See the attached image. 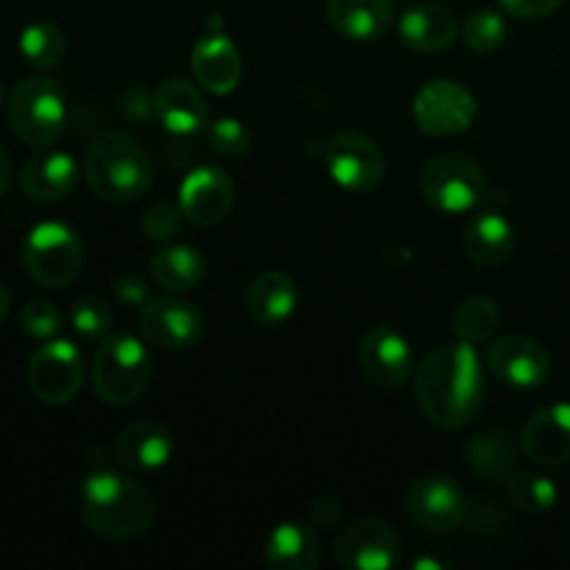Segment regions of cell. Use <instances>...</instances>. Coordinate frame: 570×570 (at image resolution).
<instances>
[{
    "label": "cell",
    "mask_w": 570,
    "mask_h": 570,
    "mask_svg": "<svg viewBox=\"0 0 570 570\" xmlns=\"http://www.w3.org/2000/svg\"><path fill=\"white\" fill-rule=\"evenodd\" d=\"M9 184H11V156L9 150L3 148V142H0V195L9 189Z\"/></svg>",
    "instance_id": "cell-40"
},
{
    "label": "cell",
    "mask_w": 570,
    "mask_h": 570,
    "mask_svg": "<svg viewBox=\"0 0 570 570\" xmlns=\"http://www.w3.org/2000/svg\"><path fill=\"white\" fill-rule=\"evenodd\" d=\"M3 98H6V87H3V78H0V106H3Z\"/></svg>",
    "instance_id": "cell-42"
},
{
    "label": "cell",
    "mask_w": 570,
    "mask_h": 570,
    "mask_svg": "<svg viewBox=\"0 0 570 570\" xmlns=\"http://www.w3.org/2000/svg\"><path fill=\"white\" fill-rule=\"evenodd\" d=\"M111 321H115L111 306L106 304L104 298H98V295H83V298H78L70 309V326L76 328L78 337L83 340L109 337Z\"/></svg>",
    "instance_id": "cell-32"
},
{
    "label": "cell",
    "mask_w": 570,
    "mask_h": 570,
    "mask_svg": "<svg viewBox=\"0 0 570 570\" xmlns=\"http://www.w3.org/2000/svg\"><path fill=\"white\" fill-rule=\"evenodd\" d=\"M406 510L410 518L429 534H443L456 532L465 521V493L460 484L443 473H429L412 482L410 493H406Z\"/></svg>",
    "instance_id": "cell-12"
},
{
    "label": "cell",
    "mask_w": 570,
    "mask_h": 570,
    "mask_svg": "<svg viewBox=\"0 0 570 570\" xmlns=\"http://www.w3.org/2000/svg\"><path fill=\"white\" fill-rule=\"evenodd\" d=\"M154 111L176 137H193L209 126V104L187 78H167L154 92Z\"/></svg>",
    "instance_id": "cell-19"
},
{
    "label": "cell",
    "mask_w": 570,
    "mask_h": 570,
    "mask_svg": "<svg viewBox=\"0 0 570 570\" xmlns=\"http://www.w3.org/2000/svg\"><path fill=\"white\" fill-rule=\"evenodd\" d=\"M468 465L484 482H507L518 471V445L507 429H484L462 445Z\"/></svg>",
    "instance_id": "cell-27"
},
{
    "label": "cell",
    "mask_w": 570,
    "mask_h": 570,
    "mask_svg": "<svg viewBox=\"0 0 570 570\" xmlns=\"http://www.w3.org/2000/svg\"><path fill=\"white\" fill-rule=\"evenodd\" d=\"M340 518H343V504L334 495H326V499H321L309 510V523L315 529H334L340 523Z\"/></svg>",
    "instance_id": "cell-38"
},
{
    "label": "cell",
    "mask_w": 570,
    "mask_h": 570,
    "mask_svg": "<svg viewBox=\"0 0 570 570\" xmlns=\"http://www.w3.org/2000/svg\"><path fill=\"white\" fill-rule=\"evenodd\" d=\"M206 139H209L212 150L220 156H243L250 148V134L243 120L237 117H220V120L206 126Z\"/></svg>",
    "instance_id": "cell-34"
},
{
    "label": "cell",
    "mask_w": 570,
    "mask_h": 570,
    "mask_svg": "<svg viewBox=\"0 0 570 570\" xmlns=\"http://www.w3.org/2000/svg\"><path fill=\"white\" fill-rule=\"evenodd\" d=\"M521 451L540 468L566 465L570 460V404H549L534 412L521 434Z\"/></svg>",
    "instance_id": "cell-18"
},
{
    "label": "cell",
    "mask_w": 570,
    "mask_h": 570,
    "mask_svg": "<svg viewBox=\"0 0 570 570\" xmlns=\"http://www.w3.org/2000/svg\"><path fill=\"white\" fill-rule=\"evenodd\" d=\"M326 170L345 193L365 195L384 181L387 161L371 137L360 131H340L326 145Z\"/></svg>",
    "instance_id": "cell-11"
},
{
    "label": "cell",
    "mask_w": 570,
    "mask_h": 570,
    "mask_svg": "<svg viewBox=\"0 0 570 570\" xmlns=\"http://www.w3.org/2000/svg\"><path fill=\"white\" fill-rule=\"evenodd\" d=\"M139 332L156 351H187L204 334V315L189 301L154 298L139 315Z\"/></svg>",
    "instance_id": "cell-14"
},
{
    "label": "cell",
    "mask_w": 570,
    "mask_h": 570,
    "mask_svg": "<svg viewBox=\"0 0 570 570\" xmlns=\"http://www.w3.org/2000/svg\"><path fill=\"white\" fill-rule=\"evenodd\" d=\"M9 122L17 139L31 148H48L65 134V92L53 78L33 76L14 83L9 95Z\"/></svg>",
    "instance_id": "cell-6"
},
{
    "label": "cell",
    "mask_w": 570,
    "mask_h": 570,
    "mask_svg": "<svg viewBox=\"0 0 570 570\" xmlns=\"http://www.w3.org/2000/svg\"><path fill=\"white\" fill-rule=\"evenodd\" d=\"M181 209L170 204H154L142 215V234L150 243H170L181 232Z\"/></svg>",
    "instance_id": "cell-36"
},
{
    "label": "cell",
    "mask_w": 570,
    "mask_h": 570,
    "mask_svg": "<svg viewBox=\"0 0 570 570\" xmlns=\"http://www.w3.org/2000/svg\"><path fill=\"white\" fill-rule=\"evenodd\" d=\"M360 371L373 387L399 390L415 371V356L401 332L390 326H373L360 343Z\"/></svg>",
    "instance_id": "cell-15"
},
{
    "label": "cell",
    "mask_w": 570,
    "mask_h": 570,
    "mask_svg": "<svg viewBox=\"0 0 570 570\" xmlns=\"http://www.w3.org/2000/svg\"><path fill=\"white\" fill-rule=\"evenodd\" d=\"M415 404L429 423L445 432L471 426L484 406V367L476 345H440L415 371Z\"/></svg>",
    "instance_id": "cell-1"
},
{
    "label": "cell",
    "mask_w": 570,
    "mask_h": 570,
    "mask_svg": "<svg viewBox=\"0 0 570 570\" xmlns=\"http://www.w3.org/2000/svg\"><path fill=\"white\" fill-rule=\"evenodd\" d=\"M488 193L482 165L462 150L432 156L421 170V195L443 215H465L476 209Z\"/></svg>",
    "instance_id": "cell-5"
},
{
    "label": "cell",
    "mask_w": 570,
    "mask_h": 570,
    "mask_svg": "<svg viewBox=\"0 0 570 570\" xmlns=\"http://www.w3.org/2000/svg\"><path fill=\"white\" fill-rule=\"evenodd\" d=\"M176 454V438L159 421H134L115 438V456L126 471L150 473L165 468Z\"/></svg>",
    "instance_id": "cell-17"
},
{
    "label": "cell",
    "mask_w": 570,
    "mask_h": 570,
    "mask_svg": "<svg viewBox=\"0 0 570 570\" xmlns=\"http://www.w3.org/2000/svg\"><path fill=\"white\" fill-rule=\"evenodd\" d=\"M78 170L76 159L65 150H42V154L31 156L20 170V189L31 200L39 204H56L72 195L78 187Z\"/></svg>",
    "instance_id": "cell-21"
},
{
    "label": "cell",
    "mask_w": 570,
    "mask_h": 570,
    "mask_svg": "<svg viewBox=\"0 0 570 570\" xmlns=\"http://www.w3.org/2000/svg\"><path fill=\"white\" fill-rule=\"evenodd\" d=\"M193 72L198 87L212 95H228L243 78V56L226 33H206L193 45Z\"/></svg>",
    "instance_id": "cell-20"
},
{
    "label": "cell",
    "mask_w": 570,
    "mask_h": 570,
    "mask_svg": "<svg viewBox=\"0 0 570 570\" xmlns=\"http://www.w3.org/2000/svg\"><path fill=\"white\" fill-rule=\"evenodd\" d=\"M265 562L273 570H315L321 566V538L312 523L289 521L273 529L265 543Z\"/></svg>",
    "instance_id": "cell-25"
},
{
    "label": "cell",
    "mask_w": 570,
    "mask_h": 570,
    "mask_svg": "<svg viewBox=\"0 0 570 570\" xmlns=\"http://www.w3.org/2000/svg\"><path fill=\"white\" fill-rule=\"evenodd\" d=\"M499 3L504 6L507 14L518 20H540V17L554 14L566 0H499Z\"/></svg>",
    "instance_id": "cell-37"
},
{
    "label": "cell",
    "mask_w": 570,
    "mask_h": 570,
    "mask_svg": "<svg viewBox=\"0 0 570 570\" xmlns=\"http://www.w3.org/2000/svg\"><path fill=\"white\" fill-rule=\"evenodd\" d=\"M507 22L495 9H479L465 20V45L476 53H493L504 45Z\"/></svg>",
    "instance_id": "cell-33"
},
{
    "label": "cell",
    "mask_w": 570,
    "mask_h": 570,
    "mask_svg": "<svg viewBox=\"0 0 570 570\" xmlns=\"http://www.w3.org/2000/svg\"><path fill=\"white\" fill-rule=\"evenodd\" d=\"M20 53L37 70H53L67 56V37L53 22H31L20 33Z\"/></svg>",
    "instance_id": "cell-30"
},
{
    "label": "cell",
    "mask_w": 570,
    "mask_h": 570,
    "mask_svg": "<svg viewBox=\"0 0 570 570\" xmlns=\"http://www.w3.org/2000/svg\"><path fill=\"white\" fill-rule=\"evenodd\" d=\"M117 298L128 306H139V304H148V284L142 282L139 276H122L115 287Z\"/></svg>",
    "instance_id": "cell-39"
},
{
    "label": "cell",
    "mask_w": 570,
    "mask_h": 570,
    "mask_svg": "<svg viewBox=\"0 0 570 570\" xmlns=\"http://www.w3.org/2000/svg\"><path fill=\"white\" fill-rule=\"evenodd\" d=\"M488 371L504 387L538 390L551 376V356L538 340L527 334H507L488 351Z\"/></svg>",
    "instance_id": "cell-13"
},
{
    "label": "cell",
    "mask_w": 570,
    "mask_h": 570,
    "mask_svg": "<svg viewBox=\"0 0 570 570\" xmlns=\"http://www.w3.org/2000/svg\"><path fill=\"white\" fill-rule=\"evenodd\" d=\"M9 306H11V293H9V287L0 282V323H3V317L9 315Z\"/></svg>",
    "instance_id": "cell-41"
},
{
    "label": "cell",
    "mask_w": 570,
    "mask_h": 570,
    "mask_svg": "<svg viewBox=\"0 0 570 570\" xmlns=\"http://www.w3.org/2000/svg\"><path fill=\"white\" fill-rule=\"evenodd\" d=\"M501 312L493 298L488 295H471L462 301L454 312V334L456 340L468 345H482L499 332Z\"/></svg>",
    "instance_id": "cell-29"
},
{
    "label": "cell",
    "mask_w": 570,
    "mask_h": 570,
    "mask_svg": "<svg viewBox=\"0 0 570 570\" xmlns=\"http://www.w3.org/2000/svg\"><path fill=\"white\" fill-rule=\"evenodd\" d=\"M83 176L100 200L117 206L139 200L154 181L148 154L131 134L122 131H109L89 145Z\"/></svg>",
    "instance_id": "cell-3"
},
{
    "label": "cell",
    "mask_w": 570,
    "mask_h": 570,
    "mask_svg": "<svg viewBox=\"0 0 570 570\" xmlns=\"http://www.w3.org/2000/svg\"><path fill=\"white\" fill-rule=\"evenodd\" d=\"M334 560L348 570H390L401 560V538L384 518H354L334 538Z\"/></svg>",
    "instance_id": "cell-8"
},
{
    "label": "cell",
    "mask_w": 570,
    "mask_h": 570,
    "mask_svg": "<svg viewBox=\"0 0 570 570\" xmlns=\"http://www.w3.org/2000/svg\"><path fill=\"white\" fill-rule=\"evenodd\" d=\"M510 501L523 515H546L557 504V484L549 476L534 471H515L507 479Z\"/></svg>",
    "instance_id": "cell-31"
},
{
    "label": "cell",
    "mask_w": 570,
    "mask_h": 570,
    "mask_svg": "<svg viewBox=\"0 0 570 570\" xmlns=\"http://www.w3.org/2000/svg\"><path fill=\"white\" fill-rule=\"evenodd\" d=\"M334 31L354 42H376L393 26V0H326Z\"/></svg>",
    "instance_id": "cell-24"
},
{
    "label": "cell",
    "mask_w": 570,
    "mask_h": 570,
    "mask_svg": "<svg viewBox=\"0 0 570 570\" xmlns=\"http://www.w3.org/2000/svg\"><path fill=\"white\" fill-rule=\"evenodd\" d=\"M83 527L109 543H126L148 532L156 521V501L145 484L126 473L100 468L92 471L78 493Z\"/></svg>",
    "instance_id": "cell-2"
},
{
    "label": "cell",
    "mask_w": 570,
    "mask_h": 570,
    "mask_svg": "<svg viewBox=\"0 0 570 570\" xmlns=\"http://www.w3.org/2000/svg\"><path fill=\"white\" fill-rule=\"evenodd\" d=\"M150 382H154V356L145 340L134 334L104 337L92 360V390L104 404H134L142 399Z\"/></svg>",
    "instance_id": "cell-4"
},
{
    "label": "cell",
    "mask_w": 570,
    "mask_h": 570,
    "mask_svg": "<svg viewBox=\"0 0 570 570\" xmlns=\"http://www.w3.org/2000/svg\"><path fill=\"white\" fill-rule=\"evenodd\" d=\"M462 248H465L468 259L476 265L499 267L515 250V228L499 212H482L465 226Z\"/></svg>",
    "instance_id": "cell-26"
},
{
    "label": "cell",
    "mask_w": 570,
    "mask_h": 570,
    "mask_svg": "<svg viewBox=\"0 0 570 570\" xmlns=\"http://www.w3.org/2000/svg\"><path fill=\"white\" fill-rule=\"evenodd\" d=\"M204 256L193 245H165L150 262V278L156 287L167 289V293H189L204 282Z\"/></svg>",
    "instance_id": "cell-28"
},
{
    "label": "cell",
    "mask_w": 570,
    "mask_h": 570,
    "mask_svg": "<svg viewBox=\"0 0 570 570\" xmlns=\"http://www.w3.org/2000/svg\"><path fill=\"white\" fill-rule=\"evenodd\" d=\"M83 373L81 351L70 340H50L28 362V387L42 404L65 406L81 393Z\"/></svg>",
    "instance_id": "cell-10"
},
{
    "label": "cell",
    "mask_w": 570,
    "mask_h": 570,
    "mask_svg": "<svg viewBox=\"0 0 570 570\" xmlns=\"http://www.w3.org/2000/svg\"><path fill=\"white\" fill-rule=\"evenodd\" d=\"M178 209L193 226L212 228L226 220L234 209V184L217 167H198L181 181Z\"/></svg>",
    "instance_id": "cell-16"
},
{
    "label": "cell",
    "mask_w": 570,
    "mask_h": 570,
    "mask_svg": "<svg viewBox=\"0 0 570 570\" xmlns=\"http://www.w3.org/2000/svg\"><path fill=\"white\" fill-rule=\"evenodd\" d=\"M412 115L426 137H454L476 120V98L454 78H434L415 95Z\"/></svg>",
    "instance_id": "cell-9"
},
{
    "label": "cell",
    "mask_w": 570,
    "mask_h": 570,
    "mask_svg": "<svg viewBox=\"0 0 570 570\" xmlns=\"http://www.w3.org/2000/svg\"><path fill=\"white\" fill-rule=\"evenodd\" d=\"M295 306H298V287L293 276L282 271L259 273L245 293V309L256 326H284L295 315Z\"/></svg>",
    "instance_id": "cell-23"
},
{
    "label": "cell",
    "mask_w": 570,
    "mask_h": 570,
    "mask_svg": "<svg viewBox=\"0 0 570 570\" xmlns=\"http://www.w3.org/2000/svg\"><path fill=\"white\" fill-rule=\"evenodd\" d=\"M20 326L28 337L37 340H50L59 334L61 328V312L56 309L50 301L45 298H31L20 312Z\"/></svg>",
    "instance_id": "cell-35"
},
{
    "label": "cell",
    "mask_w": 570,
    "mask_h": 570,
    "mask_svg": "<svg viewBox=\"0 0 570 570\" xmlns=\"http://www.w3.org/2000/svg\"><path fill=\"white\" fill-rule=\"evenodd\" d=\"M26 271L39 287L65 289L83 267V245L67 223L45 220L28 232L22 245Z\"/></svg>",
    "instance_id": "cell-7"
},
{
    "label": "cell",
    "mask_w": 570,
    "mask_h": 570,
    "mask_svg": "<svg viewBox=\"0 0 570 570\" xmlns=\"http://www.w3.org/2000/svg\"><path fill=\"white\" fill-rule=\"evenodd\" d=\"M460 33L454 11L443 3H417L399 20V37L415 53H440Z\"/></svg>",
    "instance_id": "cell-22"
}]
</instances>
